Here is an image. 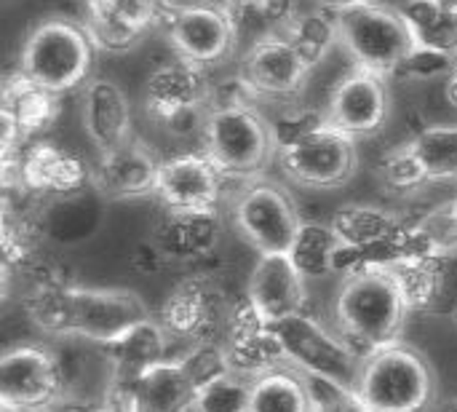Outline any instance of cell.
<instances>
[{
    "label": "cell",
    "instance_id": "cell-1",
    "mask_svg": "<svg viewBox=\"0 0 457 412\" xmlns=\"http://www.w3.org/2000/svg\"><path fill=\"white\" fill-rule=\"evenodd\" d=\"M27 311L46 332L83 338L102 349L118 343L137 324L153 319L137 292L78 284L37 287L27 300Z\"/></svg>",
    "mask_w": 457,
    "mask_h": 412
},
{
    "label": "cell",
    "instance_id": "cell-2",
    "mask_svg": "<svg viewBox=\"0 0 457 412\" xmlns=\"http://www.w3.org/2000/svg\"><path fill=\"white\" fill-rule=\"evenodd\" d=\"M407 314L410 306L388 268H367L348 276L335 300L340 332L367 357L402 343Z\"/></svg>",
    "mask_w": 457,
    "mask_h": 412
},
{
    "label": "cell",
    "instance_id": "cell-3",
    "mask_svg": "<svg viewBox=\"0 0 457 412\" xmlns=\"http://www.w3.org/2000/svg\"><path fill=\"white\" fill-rule=\"evenodd\" d=\"M332 16L337 24V43L345 46L359 70L388 78L407 67L418 54L415 35L402 8L364 0L348 8H337Z\"/></svg>",
    "mask_w": 457,
    "mask_h": 412
},
{
    "label": "cell",
    "instance_id": "cell-4",
    "mask_svg": "<svg viewBox=\"0 0 457 412\" xmlns=\"http://www.w3.org/2000/svg\"><path fill=\"white\" fill-rule=\"evenodd\" d=\"M91 67L94 40L88 29L64 16H48L37 21L19 56V72L54 97L86 83Z\"/></svg>",
    "mask_w": 457,
    "mask_h": 412
},
{
    "label": "cell",
    "instance_id": "cell-5",
    "mask_svg": "<svg viewBox=\"0 0 457 412\" xmlns=\"http://www.w3.org/2000/svg\"><path fill=\"white\" fill-rule=\"evenodd\" d=\"M356 394L372 412H426L436 399V375L420 351L399 343L364 359Z\"/></svg>",
    "mask_w": 457,
    "mask_h": 412
},
{
    "label": "cell",
    "instance_id": "cell-6",
    "mask_svg": "<svg viewBox=\"0 0 457 412\" xmlns=\"http://www.w3.org/2000/svg\"><path fill=\"white\" fill-rule=\"evenodd\" d=\"M204 153L225 177H254L276 153L273 126L246 102H225L206 113Z\"/></svg>",
    "mask_w": 457,
    "mask_h": 412
},
{
    "label": "cell",
    "instance_id": "cell-7",
    "mask_svg": "<svg viewBox=\"0 0 457 412\" xmlns=\"http://www.w3.org/2000/svg\"><path fill=\"white\" fill-rule=\"evenodd\" d=\"M278 164L295 185L308 190H332L356 174L359 150L351 134L327 121H316L281 142Z\"/></svg>",
    "mask_w": 457,
    "mask_h": 412
},
{
    "label": "cell",
    "instance_id": "cell-8",
    "mask_svg": "<svg viewBox=\"0 0 457 412\" xmlns=\"http://www.w3.org/2000/svg\"><path fill=\"white\" fill-rule=\"evenodd\" d=\"M273 327L289 367L313 375L332 389L356 391L364 359L353 351L348 341L332 335L308 314H297Z\"/></svg>",
    "mask_w": 457,
    "mask_h": 412
},
{
    "label": "cell",
    "instance_id": "cell-9",
    "mask_svg": "<svg viewBox=\"0 0 457 412\" xmlns=\"http://www.w3.org/2000/svg\"><path fill=\"white\" fill-rule=\"evenodd\" d=\"M233 223L260 255H289L303 228L295 198L278 182L268 180H254L238 193Z\"/></svg>",
    "mask_w": 457,
    "mask_h": 412
},
{
    "label": "cell",
    "instance_id": "cell-10",
    "mask_svg": "<svg viewBox=\"0 0 457 412\" xmlns=\"http://www.w3.org/2000/svg\"><path fill=\"white\" fill-rule=\"evenodd\" d=\"M230 319L233 311L228 308L220 284L206 276H190L169 292L158 322L169 330V335L204 346L217 343L220 335H228Z\"/></svg>",
    "mask_w": 457,
    "mask_h": 412
},
{
    "label": "cell",
    "instance_id": "cell-11",
    "mask_svg": "<svg viewBox=\"0 0 457 412\" xmlns=\"http://www.w3.org/2000/svg\"><path fill=\"white\" fill-rule=\"evenodd\" d=\"M62 394V370L43 346H13L0 359V402L16 412L48 410Z\"/></svg>",
    "mask_w": 457,
    "mask_h": 412
},
{
    "label": "cell",
    "instance_id": "cell-12",
    "mask_svg": "<svg viewBox=\"0 0 457 412\" xmlns=\"http://www.w3.org/2000/svg\"><path fill=\"white\" fill-rule=\"evenodd\" d=\"M238 27L233 13L220 3L179 5L169 16V43L179 59L209 67L222 62L236 43Z\"/></svg>",
    "mask_w": 457,
    "mask_h": 412
},
{
    "label": "cell",
    "instance_id": "cell-13",
    "mask_svg": "<svg viewBox=\"0 0 457 412\" xmlns=\"http://www.w3.org/2000/svg\"><path fill=\"white\" fill-rule=\"evenodd\" d=\"M198 383L182 359L158 362L112 386L115 412H185L193 410Z\"/></svg>",
    "mask_w": 457,
    "mask_h": 412
},
{
    "label": "cell",
    "instance_id": "cell-14",
    "mask_svg": "<svg viewBox=\"0 0 457 412\" xmlns=\"http://www.w3.org/2000/svg\"><path fill=\"white\" fill-rule=\"evenodd\" d=\"M222 172L206 153H185L161 161L155 196L166 212L212 214L222 198Z\"/></svg>",
    "mask_w": 457,
    "mask_h": 412
},
{
    "label": "cell",
    "instance_id": "cell-15",
    "mask_svg": "<svg viewBox=\"0 0 457 412\" xmlns=\"http://www.w3.org/2000/svg\"><path fill=\"white\" fill-rule=\"evenodd\" d=\"M311 62L287 35H268L241 59V83L257 97H292L303 88Z\"/></svg>",
    "mask_w": 457,
    "mask_h": 412
},
{
    "label": "cell",
    "instance_id": "cell-16",
    "mask_svg": "<svg viewBox=\"0 0 457 412\" xmlns=\"http://www.w3.org/2000/svg\"><path fill=\"white\" fill-rule=\"evenodd\" d=\"M222 351L228 359V370L244 381H257L273 370L289 367L276 327L265 322L246 300L233 311Z\"/></svg>",
    "mask_w": 457,
    "mask_h": 412
},
{
    "label": "cell",
    "instance_id": "cell-17",
    "mask_svg": "<svg viewBox=\"0 0 457 412\" xmlns=\"http://www.w3.org/2000/svg\"><path fill=\"white\" fill-rule=\"evenodd\" d=\"M388 113L391 91L386 78L356 67L335 86L324 121L356 139L380 131L388 121Z\"/></svg>",
    "mask_w": 457,
    "mask_h": 412
},
{
    "label": "cell",
    "instance_id": "cell-18",
    "mask_svg": "<svg viewBox=\"0 0 457 412\" xmlns=\"http://www.w3.org/2000/svg\"><path fill=\"white\" fill-rule=\"evenodd\" d=\"M209 99V86L204 67L185 59L158 64L145 86L147 113L169 126L190 123L201 115Z\"/></svg>",
    "mask_w": 457,
    "mask_h": 412
},
{
    "label": "cell",
    "instance_id": "cell-19",
    "mask_svg": "<svg viewBox=\"0 0 457 412\" xmlns=\"http://www.w3.org/2000/svg\"><path fill=\"white\" fill-rule=\"evenodd\" d=\"M246 303L270 324L305 314V276L289 255H260L249 276Z\"/></svg>",
    "mask_w": 457,
    "mask_h": 412
},
{
    "label": "cell",
    "instance_id": "cell-20",
    "mask_svg": "<svg viewBox=\"0 0 457 412\" xmlns=\"http://www.w3.org/2000/svg\"><path fill=\"white\" fill-rule=\"evenodd\" d=\"M161 161L158 156L137 137L129 142L99 153V161L91 169V180L110 198H137L155 193Z\"/></svg>",
    "mask_w": 457,
    "mask_h": 412
},
{
    "label": "cell",
    "instance_id": "cell-21",
    "mask_svg": "<svg viewBox=\"0 0 457 412\" xmlns=\"http://www.w3.org/2000/svg\"><path fill=\"white\" fill-rule=\"evenodd\" d=\"M56 118V97L35 86L21 72L11 75L3 86V147L13 153L27 137L48 129Z\"/></svg>",
    "mask_w": 457,
    "mask_h": 412
},
{
    "label": "cell",
    "instance_id": "cell-22",
    "mask_svg": "<svg viewBox=\"0 0 457 412\" xmlns=\"http://www.w3.org/2000/svg\"><path fill=\"white\" fill-rule=\"evenodd\" d=\"M83 126L91 142L99 147V153H107L134 137L131 102L115 80H88L83 91Z\"/></svg>",
    "mask_w": 457,
    "mask_h": 412
},
{
    "label": "cell",
    "instance_id": "cell-23",
    "mask_svg": "<svg viewBox=\"0 0 457 412\" xmlns=\"http://www.w3.org/2000/svg\"><path fill=\"white\" fill-rule=\"evenodd\" d=\"M19 180L27 190L48 193V196H67L80 190L91 180V169L70 150L37 142L32 145L19 161Z\"/></svg>",
    "mask_w": 457,
    "mask_h": 412
},
{
    "label": "cell",
    "instance_id": "cell-24",
    "mask_svg": "<svg viewBox=\"0 0 457 412\" xmlns=\"http://www.w3.org/2000/svg\"><path fill=\"white\" fill-rule=\"evenodd\" d=\"M222 239V223L217 212L212 214H193V212H166L155 231L153 241L174 263H190L209 257Z\"/></svg>",
    "mask_w": 457,
    "mask_h": 412
},
{
    "label": "cell",
    "instance_id": "cell-25",
    "mask_svg": "<svg viewBox=\"0 0 457 412\" xmlns=\"http://www.w3.org/2000/svg\"><path fill=\"white\" fill-rule=\"evenodd\" d=\"M169 341H171L169 330L158 319H147V322L137 324L129 335H123L118 343L107 346L104 354L110 357V362L115 367V381L131 378L158 362L171 359Z\"/></svg>",
    "mask_w": 457,
    "mask_h": 412
},
{
    "label": "cell",
    "instance_id": "cell-26",
    "mask_svg": "<svg viewBox=\"0 0 457 412\" xmlns=\"http://www.w3.org/2000/svg\"><path fill=\"white\" fill-rule=\"evenodd\" d=\"M402 13L415 35L418 51L457 59V11L436 3V0H407Z\"/></svg>",
    "mask_w": 457,
    "mask_h": 412
},
{
    "label": "cell",
    "instance_id": "cell-27",
    "mask_svg": "<svg viewBox=\"0 0 457 412\" xmlns=\"http://www.w3.org/2000/svg\"><path fill=\"white\" fill-rule=\"evenodd\" d=\"M316 405L319 399L303 373L295 367H281L252 381L246 412H316Z\"/></svg>",
    "mask_w": 457,
    "mask_h": 412
},
{
    "label": "cell",
    "instance_id": "cell-28",
    "mask_svg": "<svg viewBox=\"0 0 457 412\" xmlns=\"http://www.w3.org/2000/svg\"><path fill=\"white\" fill-rule=\"evenodd\" d=\"M399 284V292L410 311L434 308L445 295V276H447V257H423L407 260L388 268Z\"/></svg>",
    "mask_w": 457,
    "mask_h": 412
},
{
    "label": "cell",
    "instance_id": "cell-29",
    "mask_svg": "<svg viewBox=\"0 0 457 412\" xmlns=\"http://www.w3.org/2000/svg\"><path fill=\"white\" fill-rule=\"evenodd\" d=\"M407 147L423 169L426 182L457 180V123H434L418 131Z\"/></svg>",
    "mask_w": 457,
    "mask_h": 412
},
{
    "label": "cell",
    "instance_id": "cell-30",
    "mask_svg": "<svg viewBox=\"0 0 457 412\" xmlns=\"http://www.w3.org/2000/svg\"><path fill=\"white\" fill-rule=\"evenodd\" d=\"M340 249H343V241L332 225L303 223L289 257L305 279H316V276L337 273Z\"/></svg>",
    "mask_w": 457,
    "mask_h": 412
},
{
    "label": "cell",
    "instance_id": "cell-31",
    "mask_svg": "<svg viewBox=\"0 0 457 412\" xmlns=\"http://www.w3.org/2000/svg\"><path fill=\"white\" fill-rule=\"evenodd\" d=\"M86 29L94 40V46L110 48V51H123L139 40L142 32L129 27L107 0H88L86 3Z\"/></svg>",
    "mask_w": 457,
    "mask_h": 412
},
{
    "label": "cell",
    "instance_id": "cell-32",
    "mask_svg": "<svg viewBox=\"0 0 457 412\" xmlns=\"http://www.w3.org/2000/svg\"><path fill=\"white\" fill-rule=\"evenodd\" d=\"M249 389L252 381H244L236 373H222L198 389L193 412H246Z\"/></svg>",
    "mask_w": 457,
    "mask_h": 412
},
{
    "label": "cell",
    "instance_id": "cell-33",
    "mask_svg": "<svg viewBox=\"0 0 457 412\" xmlns=\"http://www.w3.org/2000/svg\"><path fill=\"white\" fill-rule=\"evenodd\" d=\"M284 35L300 48V54L311 64H316L332 48V43H337V24H335V16L305 13V16L292 19Z\"/></svg>",
    "mask_w": 457,
    "mask_h": 412
},
{
    "label": "cell",
    "instance_id": "cell-34",
    "mask_svg": "<svg viewBox=\"0 0 457 412\" xmlns=\"http://www.w3.org/2000/svg\"><path fill=\"white\" fill-rule=\"evenodd\" d=\"M418 231L436 257H450L457 252V214L453 204L434 209L423 220H418Z\"/></svg>",
    "mask_w": 457,
    "mask_h": 412
},
{
    "label": "cell",
    "instance_id": "cell-35",
    "mask_svg": "<svg viewBox=\"0 0 457 412\" xmlns=\"http://www.w3.org/2000/svg\"><path fill=\"white\" fill-rule=\"evenodd\" d=\"M383 177L396 190H412V188L426 185L423 169H420V164L415 161V156H412V150L407 145L396 147L394 153H388L383 158Z\"/></svg>",
    "mask_w": 457,
    "mask_h": 412
},
{
    "label": "cell",
    "instance_id": "cell-36",
    "mask_svg": "<svg viewBox=\"0 0 457 412\" xmlns=\"http://www.w3.org/2000/svg\"><path fill=\"white\" fill-rule=\"evenodd\" d=\"M110 8L137 32H145V27L158 16L161 0H107Z\"/></svg>",
    "mask_w": 457,
    "mask_h": 412
},
{
    "label": "cell",
    "instance_id": "cell-37",
    "mask_svg": "<svg viewBox=\"0 0 457 412\" xmlns=\"http://www.w3.org/2000/svg\"><path fill=\"white\" fill-rule=\"evenodd\" d=\"M316 412H372L356 391H340V389H332V394L316 405Z\"/></svg>",
    "mask_w": 457,
    "mask_h": 412
},
{
    "label": "cell",
    "instance_id": "cell-38",
    "mask_svg": "<svg viewBox=\"0 0 457 412\" xmlns=\"http://www.w3.org/2000/svg\"><path fill=\"white\" fill-rule=\"evenodd\" d=\"M445 97L447 102L457 110V59L453 62V67L447 70V86H445Z\"/></svg>",
    "mask_w": 457,
    "mask_h": 412
},
{
    "label": "cell",
    "instance_id": "cell-39",
    "mask_svg": "<svg viewBox=\"0 0 457 412\" xmlns=\"http://www.w3.org/2000/svg\"><path fill=\"white\" fill-rule=\"evenodd\" d=\"M230 3H233L236 8H257V11H260L268 0H230Z\"/></svg>",
    "mask_w": 457,
    "mask_h": 412
},
{
    "label": "cell",
    "instance_id": "cell-40",
    "mask_svg": "<svg viewBox=\"0 0 457 412\" xmlns=\"http://www.w3.org/2000/svg\"><path fill=\"white\" fill-rule=\"evenodd\" d=\"M321 3H327V5H332L337 11V8H348V5H356V3H364V0H321Z\"/></svg>",
    "mask_w": 457,
    "mask_h": 412
},
{
    "label": "cell",
    "instance_id": "cell-41",
    "mask_svg": "<svg viewBox=\"0 0 457 412\" xmlns=\"http://www.w3.org/2000/svg\"><path fill=\"white\" fill-rule=\"evenodd\" d=\"M436 3H442V5H447V8L457 11V0H436Z\"/></svg>",
    "mask_w": 457,
    "mask_h": 412
},
{
    "label": "cell",
    "instance_id": "cell-42",
    "mask_svg": "<svg viewBox=\"0 0 457 412\" xmlns=\"http://www.w3.org/2000/svg\"><path fill=\"white\" fill-rule=\"evenodd\" d=\"M453 209H455V214H457V196L453 198Z\"/></svg>",
    "mask_w": 457,
    "mask_h": 412
},
{
    "label": "cell",
    "instance_id": "cell-43",
    "mask_svg": "<svg viewBox=\"0 0 457 412\" xmlns=\"http://www.w3.org/2000/svg\"><path fill=\"white\" fill-rule=\"evenodd\" d=\"M94 412H115V410H110V408H102V410H94Z\"/></svg>",
    "mask_w": 457,
    "mask_h": 412
},
{
    "label": "cell",
    "instance_id": "cell-44",
    "mask_svg": "<svg viewBox=\"0 0 457 412\" xmlns=\"http://www.w3.org/2000/svg\"><path fill=\"white\" fill-rule=\"evenodd\" d=\"M3 412H16V410H8V408H3ZM40 412H48V410H40Z\"/></svg>",
    "mask_w": 457,
    "mask_h": 412
}]
</instances>
